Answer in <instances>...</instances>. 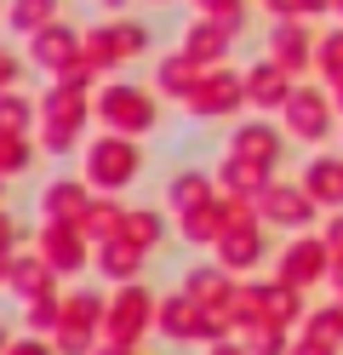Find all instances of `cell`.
<instances>
[{
  "mask_svg": "<svg viewBox=\"0 0 343 355\" xmlns=\"http://www.w3.org/2000/svg\"><path fill=\"white\" fill-rule=\"evenodd\" d=\"M17 75H23V63H17L6 46H0V92H6V86H17Z\"/></svg>",
  "mask_w": 343,
  "mask_h": 355,
  "instance_id": "cell-31",
  "label": "cell"
},
{
  "mask_svg": "<svg viewBox=\"0 0 343 355\" xmlns=\"http://www.w3.org/2000/svg\"><path fill=\"white\" fill-rule=\"evenodd\" d=\"M304 189L315 195V207H343V161L337 155H315L304 166Z\"/></svg>",
  "mask_w": 343,
  "mask_h": 355,
  "instance_id": "cell-17",
  "label": "cell"
},
{
  "mask_svg": "<svg viewBox=\"0 0 343 355\" xmlns=\"http://www.w3.org/2000/svg\"><path fill=\"white\" fill-rule=\"evenodd\" d=\"M332 92L326 86H292V98L281 103V121L297 144H326L332 138Z\"/></svg>",
  "mask_w": 343,
  "mask_h": 355,
  "instance_id": "cell-4",
  "label": "cell"
},
{
  "mask_svg": "<svg viewBox=\"0 0 343 355\" xmlns=\"http://www.w3.org/2000/svg\"><path fill=\"white\" fill-rule=\"evenodd\" d=\"M274 263H281V281L304 293V286L326 281V270H332V247H326L320 235H304V230H297V241H286V252L274 258Z\"/></svg>",
  "mask_w": 343,
  "mask_h": 355,
  "instance_id": "cell-7",
  "label": "cell"
},
{
  "mask_svg": "<svg viewBox=\"0 0 343 355\" xmlns=\"http://www.w3.org/2000/svg\"><path fill=\"white\" fill-rule=\"evenodd\" d=\"M29 63L35 69H46V75H63V69H75V63H86V35L80 29H58V24H46V29H35V40H29Z\"/></svg>",
  "mask_w": 343,
  "mask_h": 355,
  "instance_id": "cell-8",
  "label": "cell"
},
{
  "mask_svg": "<svg viewBox=\"0 0 343 355\" xmlns=\"http://www.w3.org/2000/svg\"><path fill=\"white\" fill-rule=\"evenodd\" d=\"M58 6H63V0H6V24L17 35H35V29H46L58 17Z\"/></svg>",
  "mask_w": 343,
  "mask_h": 355,
  "instance_id": "cell-22",
  "label": "cell"
},
{
  "mask_svg": "<svg viewBox=\"0 0 343 355\" xmlns=\"http://www.w3.org/2000/svg\"><path fill=\"white\" fill-rule=\"evenodd\" d=\"M103 298L98 293H69L63 298V321H86V327H103Z\"/></svg>",
  "mask_w": 343,
  "mask_h": 355,
  "instance_id": "cell-26",
  "label": "cell"
},
{
  "mask_svg": "<svg viewBox=\"0 0 343 355\" xmlns=\"http://www.w3.org/2000/svg\"><path fill=\"white\" fill-rule=\"evenodd\" d=\"M269 258V235H263V218H240L218 235V263L229 275H240L246 263H263Z\"/></svg>",
  "mask_w": 343,
  "mask_h": 355,
  "instance_id": "cell-10",
  "label": "cell"
},
{
  "mask_svg": "<svg viewBox=\"0 0 343 355\" xmlns=\"http://www.w3.org/2000/svg\"><path fill=\"white\" fill-rule=\"evenodd\" d=\"M218 184H223V195H263L269 166H258V161H246V155L229 149V155H223V166H218Z\"/></svg>",
  "mask_w": 343,
  "mask_h": 355,
  "instance_id": "cell-18",
  "label": "cell"
},
{
  "mask_svg": "<svg viewBox=\"0 0 343 355\" xmlns=\"http://www.w3.org/2000/svg\"><path fill=\"white\" fill-rule=\"evenodd\" d=\"M315 195L304 189V184H281V178H269V184H263V195H258V218H263V224H274V230H309L315 224Z\"/></svg>",
  "mask_w": 343,
  "mask_h": 355,
  "instance_id": "cell-6",
  "label": "cell"
},
{
  "mask_svg": "<svg viewBox=\"0 0 343 355\" xmlns=\"http://www.w3.org/2000/svg\"><path fill=\"white\" fill-rule=\"evenodd\" d=\"M229 40H235V35H229L218 17H206V12H200V24L183 29V46H177V52L206 69V63H223V58H229Z\"/></svg>",
  "mask_w": 343,
  "mask_h": 355,
  "instance_id": "cell-14",
  "label": "cell"
},
{
  "mask_svg": "<svg viewBox=\"0 0 343 355\" xmlns=\"http://www.w3.org/2000/svg\"><path fill=\"white\" fill-rule=\"evenodd\" d=\"M121 218H126V207L114 201V195H109V201H103V195H91V207L80 212V230L91 241H109V235H121Z\"/></svg>",
  "mask_w": 343,
  "mask_h": 355,
  "instance_id": "cell-21",
  "label": "cell"
},
{
  "mask_svg": "<svg viewBox=\"0 0 343 355\" xmlns=\"http://www.w3.org/2000/svg\"><path fill=\"white\" fill-rule=\"evenodd\" d=\"M304 12H337V0H304Z\"/></svg>",
  "mask_w": 343,
  "mask_h": 355,
  "instance_id": "cell-35",
  "label": "cell"
},
{
  "mask_svg": "<svg viewBox=\"0 0 343 355\" xmlns=\"http://www.w3.org/2000/svg\"><path fill=\"white\" fill-rule=\"evenodd\" d=\"M103 355H137V344H109Z\"/></svg>",
  "mask_w": 343,
  "mask_h": 355,
  "instance_id": "cell-36",
  "label": "cell"
},
{
  "mask_svg": "<svg viewBox=\"0 0 343 355\" xmlns=\"http://www.w3.org/2000/svg\"><path fill=\"white\" fill-rule=\"evenodd\" d=\"M292 86H297V75L281 69L274 58H263V63H252V69H246V103H258V109H281V103L292 98Z\"/></svg>",
  "mask_w": 343,
  "mask_h": 355,
  "instance_id": "cell-13",
  "label": "cell"
},
{
  "mask_svg": "<svg viewBox=\"0 0 343 355\" xmlns=\"http://www.w3.org/2000/svg\"><path fill=\"white\" fill-rule=\"evenodd\" d=\"M229 149L274 172V166H281V155H286V138H281V132H274L269 121H246V126L235 132V138H229Z\"/></svg>",
  "mask_w": 343,
  "mask_h": 355,
  "instance_id": "cell-16",
  "label": "cell"
},
{
  "mask_svg": "<svg viewBox=\"0 0 343 355\" xmlns=\"http://www.w3.org/2000/svg\"><path fill=\"white\" fill-rule=\"evenodd\" d=\"M80 178L98 195H126L137 178H143V144H137L132 132H103V138H91L86 155H80Z\"/></svg>",
  "mask_w": 343,
  "mask_h": 355,
  "instance_id": "cell-1",
  "label": "cell"
},
{
  "mask_svg": "<svg viewBox=\"0 0 343 355\" xmlns=\"http://www.w3.org/2000/svg\"><path fill=\"white\" fill-rule=\"evenodd\" d=\"M315 63H320V75H326L332 86L343 80V29H332V35H320V46H315Z\"/></svg>",
  "mask_w": 343,
  "mask_h": 355,
  "instance_id": "cell-27",
  "label": "cell"
},
{
  "mask_svg": "<svg viewBox=\"0 0 343 355\" xmlns=\"http://www.w3.org/2000/svg\"><path fill=\"white\" fill-rule=\"evenodd\" d=\"M206 355H252L246 344H229V338H212V349H206Z\"/></svg>",
  "mask_w": 343,
  "mask_h": 355,
  "instance_id": "cell-34",
  "label": "cell"
},
{
  "mask_svg": "<svg viewBox=\"0 0 343 355\" xmlns=\"http://www.w3.org/2000/svg\"><path fill=\"white\" fill-rule=\"evenodd\" d=\"M286 355H337V344H320V338H309V332H304V344H292Z\"/></svg>",
  "mask_w": 343,
  "mask_h": 355,
  "instance_id": "cell-32",
  "label": "cell"
},
{
  "mask_svg": "<svg viewBox=\"0 0 343 355\" xmlns=\"http://www.w3.org/2000/svg\"><path fill=\"white\" fill-rule=\"evenodd\" d=\"M149 6H166V0H149Z\"/></svg>",
  "mask_w": 343,
  "mask_h": 355,
  "instance_id": "cell-39",
  "label": "cell"
},
{
  "mask_svg": "<svg viewBox=\"0 0 343 355\" xmlns=\"http://www.w3.org/2000/svg\"><path fill=\"white\" fill-rule=\"evenodd\" d=\"M91 115H98L109 132H132V138H143V132H155V121H160V103L143 92V86L114 80V86H103V92L91 98Z\"/></svg>",
  "mask_w": 343,
  "mask_h": 355,
  "instance_id": "cell-2",
  "label": "cell"
},
{
  "mask_svg": "<svg viewBox=\"0 0 343 355\" xmlns=\"http://www.w3.org/2000/svg\"><path fill=\"white\" fill-rule=\"evenodd\" d=\"M109 29H114L121 58H143V52H149V29H143V24H109Z\"/></svg>",
  "mask_w": 343,
  "mask_h": 355,
  "instance_id": "cell-28",
  "label": "cell"
},
{
  "mask_svg": "<svg viewBox=\"0 0 343 355\" xmlns=\"http://www.w3.org/2000/svg\"><path fill=\"white\" fill-rule=\"evenodd\" d=\"M6 184H12V178H0V201H6Z\"/></svg>",
  "mask_w": 343,
  "mask_h": 355,
  "instance_id": "cell-38",
  "label": "cell"
},
{
  "mask_svg": "<svg viewBox=\"0 0 343 355\" xmlns=\"http://www.w3.org/2000/svg\"><path fill=\"white\" fill-rule=\"evenodd\" d=\"M195 69H200V63H189V58L177 52V58H166V63H160L155 86H160V92H166V98H189V92H195V80H200Z\"/></svg>",
  "mask_w": 343,
  "mask_h": 355,
  "instance_id": "cell-24",
  "label": "cell"
},
{
  "mask_svg": "<svg viewBox=\"0 0 343 355\" xmlns=\"http://www.w3.org/2000/svg\"><path fill=\"white\" fill-rule=\"evenodd\" d=\"M189 103V115H229V109H240L246 103V75H229V69H200L195 80V92L183 98Z\"/></svg>",
  "mask_w": 343,
  "mask_h": 355,
  "instance_id": "cell-9",
  "label": "cell"
},
{
  "mask_svg": "<svg viewBox=\"0 0 343 355\" xmlns=\"http://www.w3.org/2000/svg\"><path fill=\"white\" fill-rule=\"evenodd\" d=\"M35 126H40V103L17 86H6L0 92V132H35Z\"/></svg>",
  "mask_w": 343,
  "mask_h": 355,
  "instance_id": "cell-20",
  "label": "cell"
},
{
  "mask_svg": "<svg viewBox=\"0 0 343 355\" xmlns=\"http://www.w3.org/2000/svg\"><path fill=\"white\" fill-rule=\"evenodd\" d=\"M17 247H23V230H17V218L0 207V258H12Z\"/></svg>",
  "mask_w": 343,
  "mask_h": 355,
  "instance_id": "cell-29",
  "label": "cell"
},
{
  "mask_svg": "<svg viewBox=\"0 0 343 355\" xmlns=\"http://www.w3.org/2000/svg\"><path fill=\"white\" fill-rule=\"evenodd\" d=\"M0 17H6V0H0Z\"/></svg>",
  "mask_w": 343,
  "mask_h": 355,
  "instance_id": "cell-40",
  "label": "cell"
},
{
  "mask_svg": "<svg viewBox=\"0 0 343 355\" xmlns=\"http://www.w3.org/2000/svg\"><path fill=\"white\" fill-rule=\"evenodd\" d=\"M155 293L143 281H121V293L109 298V309H103V338L109 344H137L143 332L155 327Z\"/></svg>",
  "mask_w": 343,
  "mask_h": 355,
  "instance_id": "cell-3",
  "label": "cell"
},
{
  "mask_svg": "<svg viewBox=\"0 0 343 355\" xmlns=\"http://www.w3.org/2000/svg\"><path fill=\"white\" fill-rule=\"evenodd\" d=\"M35 161V144H29V132H0V178H17V172H29Z\"/></svg>",
  "mask_w": 343,
  "mask_h": 355,
  "instance_id": "cell-25",
  "label": "cell"
},
{
  "mask_svg": "<svg viewBox=\"0 0 343 355\" xmlns=\"http://www.w3.org/2000/svg\"><path fill=\"white\" fill-rule=\"evenodd\" d=\"M320 241H326V247H332V258H343V212H337L332 224H326V235H320Z\"/></svg>",
  "mask_w": 343,
  "mask_h": 355,
  "instance_id": "cell-33",
  "label": "cell"
},
{
  "mask_svg": "<svg viewBox=\"0 0 343 355\" xmlns=\"http://www.w3.org/2000/svg\"><path fill=\"white\" fill-rule=\"evenodd\" d=\"M6 344H12V327H6V321H0V349H6Z\"/></svg>",
  "mask_w": 343,
  "mask_h": 355,
  "instance_id": "cell-37",
  "label": "cell"
},
{
  "mask_svg": "<svg viewBox=\"0 0 343 355\" xmlns=\"http://www.w3.org/2000/svg\"><path fill=\"white\" fill-rule=\"evenodd\" d=\"M315 46L320 40L309 35V24H297V17H281V24L269 29V58L281 63V69H292V75H304L315 63Z\"/></svg>",
  "mask_w": 343,
  "mask_h": 355,
  "instance_id": "cell-11",
  "label": "cell"
},
{
  "mask_svg": "<svg viewBox=\"0 0 343 355\" xmlns=\"http://www.w3.org/2000/svg\"><path fill=\"white\" fill-rule=\"evenodd\" d=\"M0 355H58V349H52V344H40V332H35V338H12Z\"/></svg>",
  "mask_w": 343,
  "mask_h": 355,
  "instance_id": "cell-30",
  "label": "cell"
},
{
  "mask_svg": "<svg viewBox=\"0 0 343 355\" xmlns=\"http://www.w3.org/2000/svg\"><path fill=\"white\" fill-rule=\"evenodd\" d=\"M121 235L126 241H137V247H160L166 241V212H155V207H126V218H121Z\"/></svg>",
  "mask_w": 343,
  "mask_h": 355,
  "instance_id": "cell-19",
  "label": "cell"
},
{
  "mask_svg": "<svg viewBox=\"0 0 343 355\" xmlns=\"http://www.w3.org/2000/svg\"><path fill=\"white\" fill-rule=\"evenodd\" d=\"M206 201H212V178L206 172H177L172 178V189H166L172 212H189V207H206Z\"/></svg>",
  "mask_w": 343,
  "mask_h": 355,
  "instance_id": "cell-23",
  "label": "cell"
},
{
  "mask_svg": "<svg viewBox=\"0 0 343 355\" xmlns=\"http://www.w3.org/2000/svg\"><path fill=\"white\" fill-rule=\"evenodd\" d=\"M86 241H91V235H86L80 224H69V218H46V224L35 230V252L52 263L58 281H63V275H80L86 263H91V247H86Z\"/></svg>",
  "mask_w": 343,
  "mask_h": 355,
  "instance_id": "cell-5",
  "label": "cell"
},
{
  "mask_svg": "<svg viewBox=\"0 0 343 355\" xmlns=\"http://www.w3.org/2000/svg\"><path fill=\"white\" fill-rule=\"evenodd\" d=\"M143 247H137V241H126V235H109V241H98V252H91V263H98V275L103 281H137L143 275Z\"/></svg>",
  "mask_w": 343,
  "mask_h": 355,
  "instance_id": "cell-12",
  "label": "cell"
},
{
  "mask_svg": "<svg viewBox=\"0 0 343 355\" xmlns=\"http://www.w3.org/2000/svg\"><path fill=\"white\" fill-rule=\"evenodd\" d=\"M91 195H98V189H91L86 178H52V184L40 189V212H46V218H69V224H80V212L91 207Z\"/></svg>",
  "mask_w": 343,
  "mask_h": 355,
  "instance_id": "cell-15",
  "label": "cell"
}]
</instances>
